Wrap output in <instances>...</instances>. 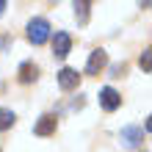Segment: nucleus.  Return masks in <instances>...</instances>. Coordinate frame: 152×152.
<instances>
[{
    "instance_id": "1",
    "label": "nucleus",
    "mask_w": 152,
    "mask_h": 152,
    "mask_svg": "<svg viewBox=\"0 0 152 152\" xmlns=\"http://www.w3.org/2000/svg\"><path fill=\"white\" fill-rule=\"evenodd\" d=\"M28 39L33 44H44L50 39V22L44 20V17H36V20L28 22Z\"/></svg>"
},
{
    "instance_id": "5",
    "label": "nucleus",
    "mask_w": 152,
    "mask_h": 152,
    "mask_svg": "<svg viewBox=\"0 0 152 152\" xmlns=\"http://www.w3.org/2000/svg\"><path fill=\"white\" fill-rule=\"evenodd\" d=\"M77 83H80V75L75 72V69L64 66V69L58 72V86L64 88V91H72V88H77Z\"/></svg>"
},
{
    "instance_id": "8",
    "label": "nucleus",
    "mask_w": 152,
    "mask_h": 152,
    "mask_svg": "<svg viewBox=\"0 0 152 152\" xmlns=\"http://www.w3.org/2000/svg\"><path fill=\"white\" fill-rule=\"evenodd\" d=\"M39 77V69L31 64V61H25V64L20 66V83H33V80Z\"/></svg>"
},
{
    "instance_id": "11",
    "label": "nucleus",
    "mask_w": 152,
    "mask_h": 152,
    "mask_svg": "<svg viewBox=\"0 0 152 152\" xmlns=\"http://www.w3.org/2000/svg\"><path fill=\"white\" fill-rule=\"evenodd\" d=\"M141 66H144V72H149L152 61H149V50H144V56H141Z\"/></svg>"
},
{
    "instance_id": "7",
    "label": "nucleus",
    "mask_w": 152,
    "mask_h": 152,
    "mask_svg": "<svg viewBox=\"0 0 152 152\" xmlns=\"http://www.w3.org/2000/svg\"><path fill=\"white\" fill-rule=\"evenodd\" d=\"M122 141H124V147H138L141 141H144V130L136 127V124H127V127L122 130Z\"/></svg>"
},
{
    "instance_id": "4",
    "label": "nucleus",
    "mask_w": 152,
    "mask_h": 152,
    "mask_svg": "<svg viewBox=\"0 0 152 152\" xmlns=\"http://www.w3.org/2000/svg\"><path fill=\"white\" fill-rule=\"evenodd\" d=\"M69 47H72V39H69V33L56 31V36H53V53H56L58 58H64V56H69Z\"/></svg>"
},
{
    "instance_id": "9",
    "label": "nucleus",
    "mask_w": 152,
    "mask_h": 152,
    "mask_svg": "<svg viewBox=\"0 0 152 152\" xmlns=\"http://www.w3.org/2000/svg\"><path fill=\"white\" fill-rule=\"evenodd\" d=\"M14 122H17L14 111H8V108H0V130H8Z\"/></svg>"
},
{
    "instance_id": "6",
    "label": "nucleus",
    "mask_w": 152,
    "mask_h": 152,
    "mask_svg": "<svg viewBox=\"0 0 152 152\" xmlns=\"http://www.w3.org/2000/svg\"><path fill=\"white\" fill-rule=\"evenodd\" d=\"M56 127H58V119H56L53 113H44L42 119L36 122L33 133H36V136H53V133H56Z\"/></svg>"
},
{
    "instance_id": "10",
    "label": "nucleus",
    "mask_w": 152,
    "mask_h": 152,
    "mask_svg": "<svg viewBox=\"0 0 152 152\" xmlns=\"http://www.w3.org/2000/svg\"><path fill=\"white\" fill-rule=\"evenodd\" d=\"M88 8H91V3H75V17H77L80 25L88 22Z\"/></svg>"
},
{
    "instance_id": "2",
    "label": "nucleus",
    "mask_w": 152,
    "mask_h": 152,
    "mask_svg": "<svg viewBox=\"0 0 152 152\" xmlns=\"http://www.w3.org/2000/svg\"><path fill=\"white\" fill-rule=\"evenodd\" d=\"M105 64H108V53H105L102 47H97L91 56H88V64H86V75H100Z\"/></svg>"
},
{
    "instance_id": "3",
    "label": "nucleus",
    "mask_w": 152,
    "mask_h": 152,
    "mask_svg": "<svg viewBox=\"0 0 152 152\" xmlns=\"http://www.w3.org/2000/svg\"><path fill=\"white\" fill-rule=\"evenodd\" d=\"M100 105L105 111H116L122 105V97H119V91L116 88H111V86H105L102 91H100Z\"/></svg>"
},
{
    "instance_id": "12",
    "label": "nucleus",
    "mask_w": 152,
    "mask_h": 152,
    "mask_svg": "<svg viewBox=\"0 0 152 152\" xmlns=\"http://www.w3.org/2000/svg\"><path fill=\"white\" fill-rule=\"evenodd\" d=\"M3 8H6V0H0V14H3Z\"/></svg>"
}]
</instances>
